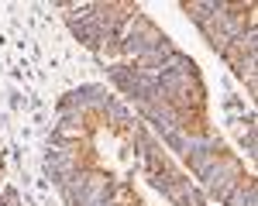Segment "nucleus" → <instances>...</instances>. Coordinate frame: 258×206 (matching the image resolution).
Wrapping results in <instances>:
<instances>
[{
  "label": "nucleus",
  "mask_w": 258,
  "mask_h": 206,
  "mask_svg": "<svg viewBox=\"0 0 258 206\" xmlns=\"http://www.w3.org/2000/svg\"><path fill=\"white\" fill-rule=\"evenodd\" d=\"M217 158H220V151H189V155H186V165L193 168V175L200 179V175L217 162Z\"/></svg>",
  "instance_id": "1"
},
{
  "label": "nucleus",
  "mask_w": 258,
  "mask_h": 206,
  "mask_svg": "<svg viewBox=\"0 0 258 206\" xmlns=\"http://www.w3.org/2000/svg\"><path fill=\"white\" fill-rule=\"evenodd\" d=\"M227 206H255V182L238 185V189L227 196Z\"/></svg>",
  "instance_id": "2"
},
{
  "label": "nucleus",
  "mask_w": 258,
  "mask_h": 206,
  "mask_svg": "<svg viewBox=\"0 0 258 206\" xmlns=\"http://www.w3.org/2000/svg\"><path fill=\"white\" fill-rule=\"evenodd\" d=\"M162 141L169 144V148H172V151H179V155H186V148H189V134H186V131H169V134H165V138H162Z\"/></svg>",
  "instance_id": "3"
},
{
  "label": "nucleus",
  "mask_w": 258,
  "mask_h": 206,
  "mask_svg": "<svg viewBox=\"0 0 258 206\" xmlns=\"http://www.w3.org/2000/svg\"><path fill=\"white\" fill-rule=\"evenodd\" d=\"M179 206H207V203H203V196H200L197 189L189 185V189L182 192V199H179Z\"/></svg>",
  "instance_id": "4"
}]
</instances>
